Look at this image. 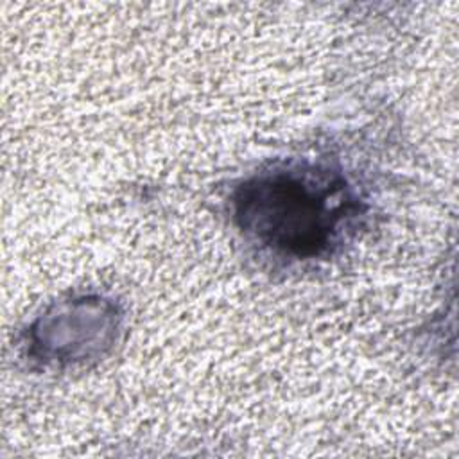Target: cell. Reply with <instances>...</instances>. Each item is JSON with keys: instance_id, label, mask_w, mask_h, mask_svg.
Listing matches in <instances>:
<instances>
[{"instance_id": "6da1fadb", "label": "cell", "mask_w": 459, "mask_h": 459, "mask_svg": "<svg viewBox=\"0 0 459 459\" xmlns=\"http://www.w3.org/2000/svg\"><path fill=\"white\" fill-rule=\"evenodd\" d=\"M362 206L346 178L310 163L280 165L244 181L233 195L238 228L273 255L317 258L339 246Z\"/></svg>"}]
</instances>
